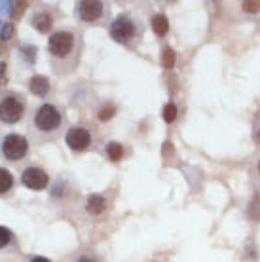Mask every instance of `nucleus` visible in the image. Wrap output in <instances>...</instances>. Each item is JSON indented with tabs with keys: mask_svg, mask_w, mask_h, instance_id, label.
<instances>
[{
	"mask_svg": "<svg viewBox=\"0 0 260 262\" xmlns=\"http://www.w3.org/2000/svg\"><path fill=\"white\" fill-rule=\"evenodd\" d=\"M84 50V40L80 33H74L71 29H61L52 33L48 40V53L52 61V69L55 74H69L80 63Z\"/></svg>",
	"mask_w": 260,
	"mask_h": 262,
	"instance_id": "nucleus-1",
	"label": "nucleus"
},
{
	"mask_svg": "<svg viewBox=\"0 0 260 262\" xmlns=\"http://www.w3.org/2000/svg\"><path fill=\"white\" fill-rule=\"evenodd\" d=\"M63 125V114L55 105L44 103L34 111L33 118L29 120V131L33 133V137L40 141H50L57 137Z\"/></svg>",
	"mask_w": 260,
	"mask_h": 262,
	"instance_id": "nucleus-2",
	"label": "nucleus"
},
{
	"mask_svg": "<svg viewBox=\"0 0 260 262\" xmlns=\"http://www.w3.org/2000/svg\"><path fill=\"white\" fill-rule=\"evenodd\" d=\"M139 34H141V29L137 27L135 19L129 15H118L111 23V36L118 44H129Z\"/></svg>",
	"mask_w": 260,
	"mask_h": 262,
	"instance_id": "nucleus-3",
	"label": "nucleus"
},
{
	"mask_svg": "<svg viewBox=\"0 0 260 262\" xmlns=\"http://www.w3.org/2000/svg\"><path fill=\"white\" fill-rule=\"evenodd\" d=\"M25 114V101L21 95L10 93L0 101V122L4 124H17Z\"/></svg>",
	"mask_w": 260,
	"mask_h": 262,
	"instance_id": "nucleus-4",
	"label": "nucleus"
},
{
	"mask_svg": "<svg viewBox=\"0 0 260 262\" xmlns=\"http://www.w3.org/2000/svg\"><path fill=\"white\" fill-rule=\"evenodd\" d=\"M29 152V141L19 133H8L2 141V156L8 162H21Z\"/></svg>",
	"mask_w": 260,
	"mask_h": 262,
	"instance_id": "nucleus-5",
	"label": "nucleus"
},
{
	"mask_svg": "<svg viewBox=\"0 0 260 262\" xmlns=\"http://www.w3.org/2000/svg\"><path fill=\"white\" fill-rule=\"evenodd\" d=\"M74 13L80 21L84 23H95L97 19H101L104 13V4L99 0H82L76 4Z\"/></svg>",
	"mask_w": 260,
	"mask_h": 262,
	"instance_id": "nucleus-6",
	"label": "nucleus"
},
{
	"mask_svg": "<svg viewBox=\"0 0 260 262\" xmlns=\"http://www.w3.org/2000/svg\"><path fill=\"white\" fill-rule=\"evenodd\" d=\"M21 183L23 186H27L29 190L40 192L46 190L50 184V177L42 167H25L21 173Z\"/></svg>",
	"mask_w": 260,
	"mask_h": 262,
	"instance_id": "nucleus-7",
	"label": "nucleus"
},
{
	"mask_svg": "<svg viewBox=\"0 0 260 262\" xmlns=\"http://www.w3.org/2000/svg\"><path fill=\"white\" fill-rule=\"evenodd\" d=\"M65 143L67 146L74 152H82L85 148H90L91 144V133L85 127H71V129L67 131L65 135Z\"/></svg>",
	"mask_w": 260,
	"mask_h": 262,
	"instance_id": "nucleus-8",
	"label": "nucleus"
},
{
	"mask_svg": "<svg viewBox=\"0 0 260 262\" xmlns=\"http://www.w3.org/2000/svg\"><path fill=\"white\" fill-rule=\"evenodd\" d=\"M53 23H55V21H53V15L48 12V10H36V12L33 13V17H31V25L42 34L50 33Z\"/></svg>",
	"mask_w": 260,
	"mask_h": 262,
	"instance_id": "nucleus-9",
	"label": "nucleus"
},
{
	"mask_svg": "<svg viewBox=\"0 0 260 262\" xmlns=\"http://www.w3.org/2000/svg\"><path fill=\"white\" fill-rule=\"evenodd\" d=\"M50 90H52V82L46 78V76H42V74L31 76V80H29V92L33 93V95H36V97H46V95L50 93Z\"/></svg>",
	"mask_w": 260,
	"mask_h": 262,
	"instance_id": "nucleus-10",
	"label": "nucleus"
},
{
	"mask_svg": "<svg viewBox=\"0 0 260 262\" xmlns=\"http://www.w3.org/2000/svg\"><path fill=\"white\" fill-rule=\"evenodd\" d=\"M104 209H106V200H104L103 196H99V194L88 196V200H85V211H88L91 216L103 215Z\"/></svg>",
	"mask_w": 260,
	"mask_h": 262,
	"instance_id": "nucleus-11",
	"label": "nucleus"
},
{
	"mask_svg": "<svg viewBox=\"0 0 260 262\" xmlns=\"http://www.w3.org/2000/svg\"><path fill=\"white\" fill-rule=\"evenodd\" d=\"M150 23H152V31H154L158 36H165V34L169 33V21H167V17H165L163 13L152 15Z\"/></svg>",
	"mask_w": 260,
	"mask_h": 262,
	"instance_id": "nucleus-12",
	"label": "nucleus"
},
{
	"mask_svg": "<svg viewBox=\"0 0 260 262\" xmlns=\"http://www.w3.org/2000/svg\"><path fill=\"white\" fill-rule=\"evenodd\" d=\"M13 188V175L6 167H0V194H8Z\"/></svg>",
	"mask_w": 260,
	"mask_h": 262,
	"instance_id": "nucleus-13",
	"label": "nucleus"
},
{
	"mask_svg": "<svg viewBox=\"0 0 260 262\" xmlns=\"http://www.w3.org/2000/svg\"><path fill=\"white\" fill-rule=\"evenodd\" d=\"M175 61H177V55H175V52H173V48H169V46H165L162 50V67L163 69H173L175 67Z\"/></svg>",
	"mask_w": 260,
	"mask_h": 262,
	"instance_id": "nucleus-14",
	"label": "nucleus"
},
{
	"mask_svg": "<svg viewBox=\"0 0 260 262\" xmlns=\"http://www.w3.org/2000/svg\"><path fill=\"white\" fill-rule=\"evenodd\" d=\"M106 154H109L112 162H120L124 158V148H122L120 143H109L106 144Z\"/></svg>",
	"mask_w": 260,
	"mask_h": 262,
	"instance_id": "nucleus-15",
	"label": "nucleus"
},
{
	"mask_svg": "<svg viewBox=\"0 0 260 262\" xmlns=\"http://www.w3.org/2000/svg\"><path fill=\"white\" fill-rule=\"evenodd\" d=\"M177 114H179V108H177L175 103H167V105L163 106V111H162V118H163V122L173 124V122L177 120Z\"/></svg>",
	"mask_w": 260,
	"mask_h": 262,
	"instance_id": "nucleus-16",
	"label": "nucleus"
},
{
	"mask_svg": "<svg viewBox=\"0 0 260 262\" xmlns=\"http://www.w3.org/2000/svg\"><path fill=\"white\" fill-rule=\"evenodd\" d=\"M114 114H116V106L112 105V103H106L104 106H101V111H99L97 116L101 122H106V120H111Z\"/></svg>",
	"mask_w": 260,
	"mask_h": 262,
	"instance_id": "nucleus-17",
	"label": "nucleus"
},
{
	"mask_svg": "<svg viewBox=\"0 0 260 262\" xmlns=\"http://www.w3.org/2000/svg\"><path fill=\"white\" fill-rule=\"evenodd\" d=\"M249 216L253 221H260V196H254L251 205H249Z\"/></svg>",
	"mask_w": 260,
	"mask_h": 262,
	"instance_id": "nucleus-18",
	"label": "nucleus"
},
{
	"mask_svg": "<svg viewBox=\"0 0 260 262\" xmlns=\"http://www.w3.org/2000/svg\"><path fill=\"white\" fill-rule=\"evenodd\" d=\"M12 243V230L6 226H0V249H4Z\"/></svg>",
	"mask_w": 260,
	"mask_h": 262,
	"instance_id": "nucleus-19",
	"label": "nucleus"
},
{
	"mask_svg": "<svg viewBox=\"0 0 260 262\" xmlns=\"http://www.w3.org/2000/svg\"><path fill=\"white\" fill-rule=\"evenodd\" d=\"M13 33H15V25H13L12 21H8L6 25L2 27V31H0V38L4 40V42H8L13 36Z\"/></svg>",
	"mask_w": 260,
	"mask_h": 262,
	"instance_id": "nucleus-20",
	"label": "nucleus"
},
{
	"mask_svg": "<svg viewBox=\"0 0 260 262\" xmlns=\"http://www.w3.org/2000/svg\"><path fill=\"white\" fill-rule=\"evenodd\" d=\"M241 8H243V12L256 13L260 12V2H256V0H245V2H241Z\"/></svg>",
	"mask_w": 260,
	"mask_h": 262,
	"instance_id": "nucleus-21",
	"label": "nucleus"
},
{
	"mask_svg": "<svg viewBox=\"0 0 260 262\" xmlns=\"http://www.w3.org/2000/svg\"><path fill=\"white\" fill-rule=\"evenodd\" d=\"M21 53L25 55L27 63H34V59H36V48L34 46H23L21 48Z\"/></svg>",
	"mask_w": 260,
	"mask_h": 262,
	"instance_id": "nucleus-22",
	"label": "nucleus"
},
{
	"mask_svg": "<svg viewBox=\"0 0 260 262\" xmlns=\"http://www.w3.org/2000/svg\"><path fill=\"white\" fill-rule=\"evenodd\" d=\"M76 262H99V258H95L93 255H82Z\"/></svg>",
	"mask_w": 260,
	"mask_h": 262,
	"instance_id": "nucleus-23",
	"label": "nucleus"
},
{
	"mask_svg": "<svg viewBox=\"0 0 260 262\" xmlns=\"http://www.w3.org/2000/svg\"><path fill=\"white\" fill-rule=\"evenodd\" d=\"M6 80V63H0V82Z\"/></svg>",
	"mask_w": 260,
	"mask_h": 262,
	"instance_id": "nucleus-24",
	"label": "nucleus"
},
{
	"mask_svg": "<svg viewBox=\"0 0 260 262\" xmlns=\"http://www.w3.org/2000/svg\"><path fill=\"white\" fill-rule=\"evenodd\" d=\"M31 262H52L50 258H46V256H33Z\"/></svg>",
	"mask_w": 260,
	"mask_h": 262,
	"instance_id": "nucleus-25",
	"label": "nucleus"
},
{
	"mask_svg": "<svg viewBox=\"0 0 260 262\" xmlns=\"http://www.w3.org/2000/svg\"><path fill=\"white\" fill-rule=\"evenodd\" d=\"M256 137H258V141H260V127H258V135H256Z\"/></svg>",
	"mask_w": 260,
	"mask_h": 262,
	"instance_id": "nucleus-26",
	"label": "nucleus"
},
{
	"mask_svg": "<svg viewBox=\"0 0 260 262\" xmlns=\"http://www.w3.org/2000/svg\"><path fill=\"white\" fill-rule=\"evenodd\" d=\"M258 169H260V167H258Z\"/></svg>",
	"mask_w": 260,
	"mask_h": 262,
	"instance_id": "nucleus-27",
	"label": "nucleus"
}]
</instances>
